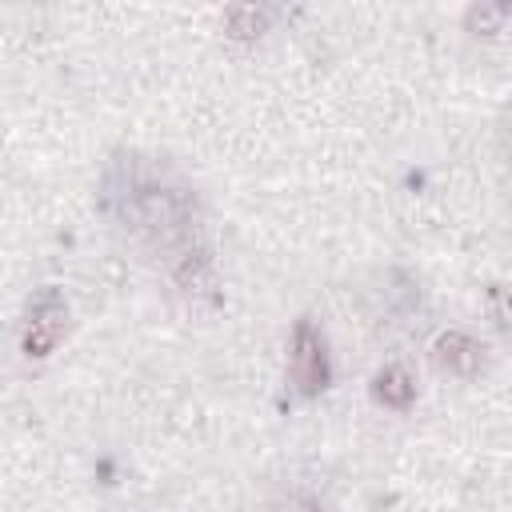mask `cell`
Segmentation results:
<instances>
[{"label": "cell", "mask_w": 512, "mask_h": 512, "mask_svg": "<svg viewBox=\"0 0 512 512\" xmlns=\"http://www.w3.org/2000/svg\"><path fill=\"white\" fill-rule=\"evenodd\" d=\"M264 512H324V508H320V500H312L308 492L292 488V492H280L276 500H268Z\"/></svg>", "instance_id": "obj_10"}, {"label": "cell", "mask_w": 512, "mask_h": 512, "mask_svg": "<svg viewBox=\"0 0 512 512\" xmlns=\"http://www.w3.org/2000/svg\"><path fill=\"white\" fill-rule=\"evenodd\" d=\"M432 360L436 368H444L448 376H476L488 360V348L472 336V332H460V328H448L436 336L432 344Z\"/></svg>", "instance_id": "obj_4"}, {"label": "cell", "mask_w": 512, "mask_h": 512, "mask_svg": "<svg viewBox=\"0 0 512 512\" xmlns=\"http://www.w3.org/2000/svg\"><path fill=\"white\" fill-rule=\"evenodd\" d=\"M64 332H68V300L56 288H40L28 300V312L20 324V352L28 360H44Z\"/></svg>", "instance_id": "obj_3"}, {"label": "cell", "mask_w": 512, "mask_h": 512, "mask_svg": "<svg viewBox=\"0 0 512 512\" xmlns=\"http://www.w3.org/2000/svg\"><path fill=\"white\" fill-rule=\"evenodd\" d=\"M172 280H176V288H184L188 296H196V300H212L216 296V284H220V276H216V260H212V252H208V244H196V248H188L172 268Z\"/></svg>", "instance_id": "obj_5"}, {"label": "cell", "mask_w": 512, "mask_h": 512, "mask_svg": "<svg viewBox=\"0 0 512 512\" xmlns=\"http://www.w3.org/2000/svg\"><path fill=\"white\" fill-rule=\"evenodd\" d=\"M508 20H512V4H500V0H480L464 12V28L476 36H496L504 32Z\"/></svg>", "instance_id": "obj_8"}, {"label": "cell", "mask_w": 512, "mask_h": 512, "mask_svg": "<svg viewBox=\"0 0 512 512\" xmlns=\"http://www.w3.org/2000/svg\"><path fill=\"white\" fill-rule=\"evenodd\" d=\"M100 200H104L108 216L128 236H136L140 244L160 252L168 260V268L188 248L204 244L196 232V192L168 164H156L136 152L112 160L104 172V184H100Z\"/></svg>", "instance_id": "obj_1"}, {"label": "cell", "mask_w": 512, "mask_h": 512, "mask_svg": "<svg viewBox=\"0 0 512 512\" xmlns=\"http://www.w3.org/2000/svg\"><path fill=\"white\" fill-rule=\"evenodd\" d=\"M268 20H272V12L264 4H232V8H224V32L232 40H256L268 28Z\"/></svg>", "instance_id": "obj_7"}, {"label": "cell", "mask_w": 512, "mask_h": 512, "mask_svg": "<svg viewBox=\"0 0 512 512\" xmlns=\"http://www.w3.org/2000/svg\"><path fill=\"white\" fill-rule=\"evenodd\" d=\"M372 400L384 404V408H396V412L412 408V400H416V380H412V372H408L404 364H384V368L372 376Z\"/></svg>", "instance_id": "obj_6"}, {"label": "cell", "mask_w": 512, "mask_h": 512, "mask_svg": "<svg viewBox=\"0 0 512 512\" xmlns=\"http://www.w3.org/2000/svg\"><path fill=\"white\" fill-rule=\"evenodd\" d=\"M488 320L504 332H512V284H496L488 292Z\"/></svg>", "instance_id": "obj_9"}, {"label": "cell", "mask_w": 512, "mask_h": 512, "mask_svg": "<svg viewBox=\"0 0 512 512\" xmlns=\"http://www.w3.org/2000/svg\"><path fill=\"white\" fill-rule=\"evenodd\" d=\"M288 376L300 396H320L328 388V376H332L328 344H324V332L308 316L296 320V328L288 336Z\"/></svg>", "instance_id": "obj_2"}]
</instances>
